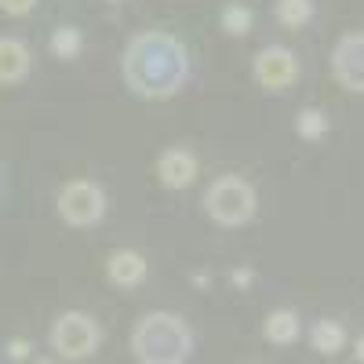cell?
Listing matches in <instances>:
<instances>
[{"mask_svg":"<svg viewBox=\"0 0 364 364\" xmlns=\"http://www.w3.org/2000/svg\"><path fill=\"white\" fill-rule=\"evenodd\" d=\"M357 360H360V364H364V336H360V339H357Z\"/></svg>","mask_w":364,"mask_h":364,"instance_id":"18","label":"cell"},{"mask_svg":"<svg viewBox=\"0 0 364 364\" xmlns=\"http://www.w3.org/2000/svg\"><path fill=\"white\" fill-rule=\"evenodd\" d=\"M193 336L175 314H149L132 331V350L142 364H182L190 357Z\"/></svg>","mask_w":364,"mask_h":364,"instance_id":"2","label":"cell"},{"mask_svg":"<svg viewBox=\"0 0 364 364\" xmlns=\"http://www.w3.org/2000/svg\"><path fill=\"white\" fill-rule=\"evenodd\" d=\"M29 48L15 37H0V84H15L29 73Z\"/></svg>","mask_w":364,"mask_h":364,"instance_id":"9","label":"cell"},{"mask_svg":"<svg viewBox=\"0 0 364 364\" xmlns=\"http://www.w3.org/2000/svg\"><path fill=\"white\" fill-rule=\"evenodd\" d=\"M310 339H314V350H321V353H339L343 350V343H346V328L339 324V321H317L314 324V331H310Z\"/></svg>","mask_w":364,"mask_h":364,"instance_id":"12","label":"cell"},{"mask_svg":"<svg viewBox=\"0 0 364 364\" xmlns=\"http://www.w3.org/2000/svg\"><path fill=\"white\" fill-rule=\"evenodd\" d=\"M51 346L63 357H87L91 350L99 346V324L91 321L87 314H63L51 328Z\"/></svg>","mask_w":364,"mask_h":364,"instance_id":"5","label":"cell"},{"mask_svg":"<svg viewBox=\"0 0 364 364\" xmlns=\"http://www.w3.org/2000/svg\"><path fill=\"white\" fill-rule=\"evenodd\" d=\"M266 339L269 343H277V346H288V343H295L299 339V317L291 314V310H273L269 317H266Z\"/></svg>","mask_w":364,"mask_h":364,"instance_id":"11","label":"cell"},{"mask_svg":"<svg viewBox=\"0 0 364 364\" xmlns=\"http://www.w3.org/2000/svg\"><path fill=\"white\" fill-rule=\"evenodd\" d=\"M204 204H208V215L215 223L240 226L255 215V190H252V182H245L240 175H223V178L211 182Z\"/></svg>","mask_w":364,"mask_h":364,"instance_id":"3","label":"cell"},{"mask_svg":"<svg viewBox=\"0 0 364 364\" xmlns=\"http://www.w3.org/2000/svg\"><path fill=\"white\" fill-rule=\"evenodd\" d=\"M295 55L288 51V48H281V44H273V48H262L259 55H255V80L262 84V87H269V91H281V87H288L291 80H295Z\"/></svg>","mask_w":364,"mask_h":364,"instance_id":"7","label":"cell"},{"mask_svg":"<svg viewBox=\"0 0 364 364\" xmlns=\"http://www.w3.org/2000/svg\"><path fill=\"white\" fill-rule=\"evenodd\" d=\"M157 175L164 186L171 190H182V186H190V182L197 178V157L190 154V149H164L161 161H157Z\"/></svg>","mask_w":364,"mask_h":364,"instance_id":"8","label":"cell"},{"mask_svg":"<svg viewBox=\"0 0 364 364\" xmlns=\"http://www.w3.org/2000/svg\"><path fill=\"white\" fill-rule=\"evenodd\" d=\"M223 29H226V33H233V37H245L248 29H252V11L240 8V4H230L223 11Z\"/></svg>","mask_w":364,"mask_h":364,"instance_id":"16","label":"cell"},{"mask_svg":"<svg viewBox=\"0 0 364 364\" xmlns=\"http://www.w3.org/2000/svg\"><path fill=\"white\" fill-rule=\"evenodd\" d=\"M58 211H63V219L73 223V226H91V223L102 219L106 197H102V190L95 186V182L73 178V182L63 186V193H58Z\"/></svg>","mask_w":364,"mask_h":364,"instance_id":"4","label":"cell"},{"mask_svg":"<svg viewBox=\"0 0 364 364\" xmlns=\"http://www.w3.org/2000/svg\"><path fill=\"white\" fill-rule=\"evenodd\" d=\"M106 269H109V281H113V284L135 288V284H142V277H146V259H142L139 252H113L109 262H106Z\"/></svg>","mask_w":364,"mask_h":364,"instance_id":"10","label":"cell"},{"mask_svg":"<svg viewBox=\"0 0 364 364\" xmlns=\"http://www.w3.org/2000/svg\"><path fill=\"white\" fill-rule=\"evenodd\" d=\"M295 132L302 135V139H321L324 132H328V117L321 113V109H302L299 113V120H295Z\"/></svg>","mask_w":364,"mask_h":364,"instance_id":"15","label":"cell"},{"mask_svg":"<svg viewBox=\"0 0 364 364\" xmlns=\"http://www.w3.org/2000/svg\"><path fill=\"white\" fill-rule=\"evenodd\" d=\"M186 73H190L186 48H182L171 33H161V29L139 33L124 51V80L142 99L175 95V91L186 84Z\"/></svg>","mask_w":364,"mask_h":364,"instance_id":"1","label":"cell"},{"mask_svg":"<svg viewBox=\"0 0 364 364\" xmlns=\"http://www.w3.org/2000/svg\"><path fill=\"white\" fill-rule=\"evenodd\" d=\"M314 18V0H277V22L281 26H306Z\"/></svg>","mask_w":364,"mask_h":364,"instance_id":"13","label":"cell"},{"mask_svg":"<svg viewBox=\"0 0 364 364\" xmlns=\"http://www.w3.org/2000/svg\"><path fill=\"white\" fill-rule=\"evenodd\" d=\"M80 44H84V37H80L77 26H58L55 33H51V51H55L58 58H77Z\"/></svg>","mask_w":364,"mask_h":364,"instance_id":"14","label":"cell"},{"mask_svg":"<svg viewBox=\"0 0 364 364\" xmlns=\"http://www.w3.org/2000/svg\"><path fill=\"white\" fill-rule=\"evenodd\" d=\"M37 364H51V360H37Z\"/></svg>","mask_w":364,"mask_h":364,"instance_id":"19","label":"cell"},{"mask_svg":"<svg viewBox=\"0 0 364 364\" xmlns=\"http://www.w3.org/2000/svg\"><path fill=\"white\" fill-rule=\"evenodd\" d=\"M37 0H0V8H4L8 15H26V11H33Z\"/></svg>","mask_w":364,"mask_h":364,"instance_id":"17","label":"cell"},{"mask_svg":"<svg viewBox=\"0 0 364 364\" xmlns=\"http://www.w3.org/2000/svg\"><path fill=\"white\" fill-rule=\"evenodd\" d=\"M331 70L336 80L350 91H364V33H350L331 51Z\"/></svg>","mask_w":364,"mask_h":364,"instance_id":"6","label":"cell"}]
</instances>
